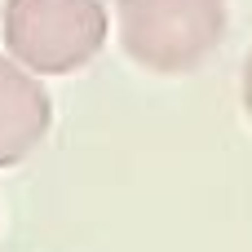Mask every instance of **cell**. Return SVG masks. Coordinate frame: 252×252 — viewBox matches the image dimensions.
Here are the masks:
<instances>
[{
	"mask_svg": "<svg viewBox=\"0 0 252 252\" xmlns=\"http://www.w3.org/2000/svg\"><path fill=\"white\" fill-rule=\"evenodd\" d=\"M115 31L142 71L186 75L226 40V0H115Z\"/></svg>",
	"mask_w": 252,
	"mask_h": 252,
	"instance_id": "6da1fadb",
	"label": "cell"
},
{
	"mask_svg": "<svg viewBox=\"0 0 252 252\" xmlns=\"http://www.w3.org/2000/svg\"><path fill=\"white\" fill-rule=\"evenodd\" d=\"M111 35L102 0H9L4 49L31 75H71L89 66Z\"/></svg>",
	"mask_w": 252,
	"mask_h": 252,
	"instance_id": "7a4b0ae2",
	"label": "cell"
},
{
	"mask_svg": "<svg viewBox=\"0 0 252 252\" xmlns=\"http://www.w3.org/2000/svg\"><path fill=\"white\" fill-rule=\"evenodd\" d=\"M53 128V102L40 75L0 53V168L22 164Z\"/></svg>",
	"mask_w": 252,
	"mask_h": 252,
	"instance_id": "3957f363",
	"label": "cell"
},
{
	"mask_svg": "<svg viewBox=\"0 0 252 252\" xmlns=\"http://www.w3.org/2000/svg\"><path fill=\"white\" fill-rule=\"evenodd\" d=\"M239 97H244V111H248V120H252V49H248V58H244V75H239Z\"/></svg>",
	"mask_w": 252,
	"mask_h": 252,
	"instance_id": "277c9868",
	"label": "cell"
}]
</instances>
